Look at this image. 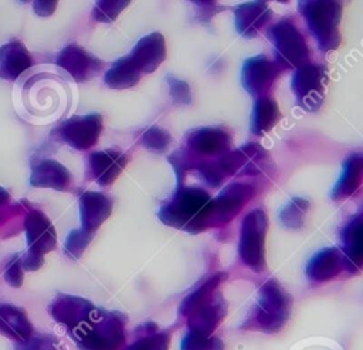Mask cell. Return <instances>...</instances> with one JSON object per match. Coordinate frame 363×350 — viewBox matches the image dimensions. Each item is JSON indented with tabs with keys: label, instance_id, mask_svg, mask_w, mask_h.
<instances>
[{
	"label": "cell",
	"instance_id": "16",
	"mask_svg": "<svg viewBox=\"0 0 363 350\" xmlns=\"http://www.w3.org/2000/svg\"><path fill=\"white\" fill-rule=\"evenodd\" d=\"M128 163V156L119 150L105 149L91 153L88 157V177L99 186L112 184Z\"/></svg>",
	"mask_w": 363,
	"mask_h": 350
},
{
	"label": "cell",
	"instance_id": "33",
	"mask_svg": "<svg viewBox=\"0 0 363 350\" xmlns=\"http://www.w3.org/2000/svg\"><path fill=\"white\" fill-rule=\"evenodd\" d=\"M170 143H172V135L159 126H152L146 129L140 136V145L145 149L155 153L166 152Z\"/></svg>",
	"mask_w": 363,
	"mask_h": 350
},
{
	"label": "cell",
	"instance_id": "35",
	"mask_svg": "<svg viewBox=\"0 0 363 350\" xmlns=\"http://www.w3.org/2000/svg\"><path fill=\"white\" fill-rule=\"evenodd\" d=\"M94 238V234L78 228V230H72L64 242V251L65 255L69 256L71 259H79L81 255L84 254V251L86 249V247L91 244Z\"/></svg>",
	"mask_w": 363,
	"mask_h": 350
},
{
	"label": "cell",
	"instance_id": "30",
	"mask_svg": "<svg viewBox=\"0 0 363 350\" xmlns=\"http://www.w3.org/2000/svg\"><path fill=\"white\" fill-rule=\"evenodd\" d=\"M309 208V201L302 197H292L279 211V221L289 230L302 228L305 214Z\"/></svg>",
	"mask_w": 363,
	"mask_h": 350
},
{
	"label": "cell",
	"instance_id": "39",
	"mask_svg": "<svg viewBox=\"0 0 363 350\" xmlns=\"http://www.w3.org/2000/svg\"><path fill=\"white\" fill-rule=\"evenodd\" d=\"M43 262H44V255L33 251H27L26 255L21 258V266L26 271H37L41 268Z\"/></svg>",
	"mask_w": 363,
	"mask_h": 350
},
{
	"label": "cell",
	"instance_id": "13",
	"mask_svg": "<svg viewBox=\"0 0 363 350\" xmlns=\"http://www.w3.org/2000/svg\"><path fill=\"white\" fill-rule=\"evenodd\" d=\"M230 147L231 135L227 129L220 126L199 128L186 135V149L197 159L224 156L230 152Z\"/></svg>",
	"mask_w": 363,
	"mask_h": 350
},
{
	"label": "cell",
	"instance_id": "7",
	"mask_svg": "<svg viewBox=\"0 0 363 350\" xmlns=\"http://www.w3.org/2000/svg\"><path fill=\"white\" fill-rule=\"evenodd\" d=\"M326 84L328 74L325 67L318 64H306L295 69L291 88L298 105L308 112H315L322 106Z\"/></svg>",
	"mask_w": 363,
	"mask_h": 350
},
{
	"label": "cell",
	"instance_id": "29",
	"mask_svg": "<svg viewBox=\"0 0 363 350\" xmlns=\"http://www.w3.org/2000/svg\"><path fill=\"white\" fill-rule=\"evenodd\" d=\"M227 273L225 272H217L213 273L210 278H207L200 286H197L191 293H189L180 303L179 307V313L186 317L189 315V312L197 305L200 303L203 299H206L207 296H210L211 293H214L216 290H218V286L225 281Z\"/></svg>",
	"mask_w": 363,
	"mask_h": 350
},
{
	"label": "cell",
	"instance_id": "15",
	"mask_svg": "<svg viewBox=\"0 0 363 350\" xmlns=\"http://www.w3.org/2000/svg\"><path fill=\"white\" fill-rule=\"evenodd\" d=\"M128 57L142 75L152 74L166 58V41L163 34L153 31L143 35Z\"/></svg>",
	"mask_w": 363,
	"mask_h": 350
},
{
	"label": "cell",
	"instance_id": "2",
	"mask_svg": "<svg viewBox=\"0 0 363 350\" xmlns=\"http://www.w3.org/2000/svg\"><path fill=\"white\" fill-rule=\"evenodd\" d=\"M292 312V296L274 278L265 281L257 296L254 307L240 329L274 334L288 323Z\"/></svg>",
	"mask_w": 363,
	"mask_h": 350
},
{
	"label": "cell",
	"instance_id": "22",
	"mask_svg": "<svg viewBox=\"0 0 363 350\" xmlns=\"http://www.w3.org/2000/svg\"><path fill=\"white\" fill-rule=\"evenodd\" d=\"M30 184L40 188L67 190L71 184V173L60 162L54 159H43L31 166Z\"/></svg>",
	"mask_w": 363,
	"mask_h": 350
},
{
	"label": "cell",
	"instance_id": "12",
	"mask_svg": "<svg viewBox=\"0 0 363 350\" xmlns=\"http://www.w3.org/2000/svg\"><path fill=\"white\" fill-rule=\"evenodd\" d=\"M102 132V116L98 113L74 116L58 128L60 137L75 150H88L96 145Z\"/></svg>",
	"mask_w": 363,
	"mask_h": 350
},
{
	"label": "cell",
	"instance_id": "8",
	"mask_svg": "<svg viewBox=\"0 0 363 350\" xmlns=\"http://www.w3.org/2000/svg\"><path fill=\"white\" fill-rule=\"evenodd\" d=\"M255 186L251 183L227 184L216 198H211L208 228L221 227L230 222L255 196Z\"/></svg>",
	"mask_w": 363,
	"mask_h": 350
},
{
	"label": "cell",
	"instance_id": "31",
	"mask_svg": "<svg viewBox=\"0 0 363 350\" xmlns=\"http://www.w3.org/2000/svg\"><path fill=\"white\" fill-rule=\"evenodd\" d=\"M201 162H203L201 159H197L196 156H193L187 149H177L174 153L169 156V163L172 164L176 173L177 187L183 186L187 171L196 169Z\"/></svg>",
	"mask_w": 363,
	"mask_h": 350
},
{
	"label": "cell",
	"instance_id": "9",
	"mask_svg": "<svg viewBox=\"0 0 363 350\" xmlns=\"http://www.w3.org/2000/svg\"><path fill=\"white\" fill-rule=\"evenodd\" d=\"M279 67L267 55L258 54L244 61L241 68L242 88L255 98L267 96L277 78L279 77Z\"/></svg>",
	"mask_w": 363,
	"mask_h": 350
},
{
	"label": "cell",
	"instance_id": "28",
	"mask_svg": "<svg viewBox=\"0 0 363 350\" xmlns=\"http://www.w3.org/2000/svg\"><path fill=\"white\" fill-rule=\"evenodd\" d=\"M142 78L128 55L118 58L105 72V84L112 89H128L135 86Z\"/></svg>",
	"mask_w": 363,
	"mask_h": 350
},
{
	"label": "cell",
	"instance_id": "24",
	"mask_svg": "<svg viewBox=\"0 0 363 350\" xmlns=\"http://www.w3.org/2000/svg\"><path fill=\"white\" fill-rule=\"evenodd\" d=\"M363 176V157L359 153L349 156L342 167L340 176L330 193L332 200L340 201L352 197L362 184Z\"/></svg>",
	"mask_w": 363,
	"mask_h": 350
},
{
	"label": "cell",
	"instance_id": "36",
	"mask_svg": "<svg viewBox=\"0 0 363 350\" xmlns=\"http://www.w3.org/2000/svg\"><path fill=\"white\" fill-rule=\"evenodd\" d=\"M14 350H61L60 340L52 334H31L24 341H16Z\"/></svg>",
	"mask_w": 363,
	"mask_h": 350
},
{
	"label": "cell",
	"instance_id": "38",
	"mask_svg": "<svg viewBox=\"0 0 363 350\" xmlns=\"http://www.w3.org/2000/svg\"><path fill=\"white\" fill-rule=\"evenodd\" d=\"M4 279L6 282L13 288H20L23 283V266H21V258L14 256L13 261L9 264L7 269L4 271Z\"/></svg>",
	"mask_w": 363,
	"mask_h": 350
},
{
	"label": "cell",
	"instance_id": "5",
	"mask_svg": "<svg viewBox=\"0 0 363 350\" xmlns=\"http://www.w3.org/2000/svg\"><path fill=\"white\" fill-rule=\"evenodd\" d=\"M279 69H298L309 64L311 52L305 37L289 18H282L267 30Z\"/></svg>",
	"mask_w": 363,
	"mask_h": 350
},
{
	"label": "cell",
	"instance_id": "21",
	"mask_svg": "<svg viewBox=\"0 0 363 350\" xmlns=\"http://www.w3.org/2000/svg\"><path fill=\"white\" fill-rule=\"evenodd\" d=\"M112 200L99 191H85L79 197L81 228L94 234L111 215Z\"/></svg>",
	"mask_w": 363,
	"mask_h": 350
},
{
	"label": "cell",
	"instance_id": "40",
	"mask_svg": "<svg viewBox=\"0 0 363 350\" xmlns=\"http://www.w3.org/2000/svg\"><path fill=\"white\" fill-rule=\"evenodd\" d=\"M193 4L199 9L203 21H207L210 17L217 14L218 10H223V7H218L216 1H193Z\"/></svg>",
	"mask_w": 363,
	"mask_h": 350
},
{
	"label": "cell",
	"instance_id": "3",
	"mask_svg": "<svg viewBox=\"0 0 363 350\" xmlns=\"http://www.w3.org/2000/svg\"><path fill=\"white\" fill-rule=\"evenodd\" d=\"M126 322L121 312L96 307L92 317L69 336L79 350H121L126 341Z\"/></svg>",
	"mask_w": 363,
	"mask_h": 350
},
{
	"label": "cell",
	"instance_id": "27",
	"mask_svg": "<svg viewBox=\"0 0 363 350\" xmlns=\"http://www.w3.org/2000/svg\"><path fill=\"white\" fill-rule=\"evenodd\" d=\"M136 339L122 350H169L172 332L160 330L156 323L146 322L136 330Z\"/></svg>",
	"mask_w": 363,
	"mask_h": 350
},
{
	"label": "cell",
	"instance_id": "34",
	"mask_svg": "<svg viewBox=\"0 0 363 350\" xmlns=\"http://www.w3.org/2000/svg\"><path fill=\"white\" fill-rule=\"evenodd\" d=\"M128 0H102L96 1L92 9V18L99 23H112L122 10L129 6Z\"/></svg>",
	"mask_w": 363,
	"mask_h": 350
},
{
	"label": "cell",
	"instance_id": "18",
	"mask_svg": "<svg viewBox=\"0 0 363 350\" xmlns=\"http://www.w3.org/2000/svg\"><path fill=\"white\" fill-rule=\"evenodd\" d=\"M362 230H363L362 214H356L349 218V221L342 227L339 234V238H340L339 251L345 258L346 271L349 273H359L362 269V258H363Z\"/></svg>",
	"mask_w": 363,
	"mask_h": 350
},
{
	"label": "cell",
	"instance_id": "37",
	"mask_svg": "<svg viewBox=\"0 0 363 350\" xmlns=\"http://www.w3.org/2000/svg\"><path fill=\"white\" fill-rule=\"evenodd\" d=\"M166 84L169 88V95L174 103H177V105H190L191 103V101H193L191 89L186 81L167 74Z\"/></svg>",
	"mask_w": 363,
	"mask_h": 350
},
{
	"label": "cell",
	"instance_id": "20",
	"mask_svg": "<svg viewBox=\"0 0 363 350\" xmlns=\"http://www.w3.org/2000/svg\"><path fill=\"white\" fill-rule=\"evenodd\" d=\"M343 271H346L345 258L336 247H326L315 252L305 268L306 276L313 282L335 279Z\"/></svg>",
	"mask_w": 363,
	"mask_h": 350
},
{
	"label": "cell",
	"instance_id": "14",
	"mask_svg": "<svg viewBox=\"0 0 363 350\" xmlns=\"http://www.w3.org/2000/svg\"><path fill=\"white\" fill-rule=\"evenodd\" d=\"M227 315V302L216 290L200 303H197L186 316L189 330L211 336Z\"/></svg>",
	"mask_w": 363,
	"mask_h": 350
},
{
	"label": "cell",
	"instance_id": "41",
	"mask_svg": "<svg viewBox=\"0 0 363 350\" xmlns=\"http://www.w3.org/2000/svg\"><path fill=\"white\" fill-rule=\"evenodd\" d=\"M33 9L40 17H48L55 11L57 1H34Z\"/></svg>",
	"mask_w": 363,
	"mask_h": 350
},
{
	"label": "cell",
	"instance_id": "1",
	"mask_svg": "<svg viewBox=\"0 0 363 350\" xmlns=\"http://www.w3.org/2000/svg\"><path fill=\"white\" fill-rule=\"evenodd\" d=\"M210 203L211 196L204 188L182 186L160 205L157 217L164 225L199 234L208 230Z\"/></svg>",
	"mask_w": 363,
	"mask_h": 350
},
{
	"label": "cell",
	"instance_id": "19",
	"mask_svg": "<svg viewBox=\"0 0 363 350\" xmlns=\"http://www.w3.org/2000/svg\"><path fill=\"white\" fill-rule=\"evenodd\" d=\"M272 18V10L267 1H247L235 7V30L245 38L255 37Z\"/></svg>",
	"mask_w": 363,
	"mask_h": 350
},
{
	"label": "cell",
	"instance_id": "10",
	"mask_svg": "<svg viewBox=\"0 0 363 350\" xmlns=\"http://www.w3.org/2000/svg\"><path fill=\"white\" fill-rule=\"evenodd\" d=\"M95 309L91 300L68 293H58L48 306L51 317L67 327L68 332L85 324L92 317Z\"/></svg>",
	"mask_w": 363,
	"mask_h": 350
},
{
	"label": "cell",
	"instance_id": "23",
	"mask_svg": "<svg viewBox=\"0 0 363 350\" xmlns=\"http://www.w3.org/2000/svg\"><path fill=\"white\" fill-rule=\"evenodd\" d=\"M31 55L20 41H10L0 47V78L7 81L17 79L31 67Z\"/></svg>",
	"mask_w": 363,
	"mask_h": 350
},
{
	"label": "cell",
	"instance_id": "42",
	"mask_svg": "<svg viewBox=\"0 0 363 350\" xmlns=\"http://www.w3.org/2000/svg\"><path fill=\"white\" fill-rule=\"evenodd\" d=\"M9 198H10L9 191L0 186V207H1L3 204H6V203L9 201Z\"/></svg>",
	"mask_w": 363,
	"mask_h": 350
},
{
	"label": "cell",
	"instance_id": "4",
	"mask_svg": "<svg viewBox=\"0 0 363 350\" xmlns=\"http://www.w3.org/2000/svg\"><path fill=\"white\" fill-rule=\"evenodd\" d=\"M298 10L305 18L306 26L322 52H329L339 47V24L342 18L340 1L303 0L298 1Z\"/></svg>",
	"mask_w": 363,
	"mask_h": 350
},
{
	"label": "cell",
	"instance_id": "32",
	"mask_svg": "<svg viewBox=\"0 0 363 350\" xmlns=\"http://www.w3.org/2000/svg\"><path fill=\"white\" fill-rule=\"evenodd\" d=\"M180 350H225L223 340L214 334L204 336L189 330L180 343Z\"/></svg>",
	"mask_w": 363,
	"mask_h": 350
},
{
	"label": "cell",
	"instance_id": "6",
	"mask_svg": "<svg viewBox=\"0 0 363 350\" xmlns=\"http://www.w3.org/2000/svg\"><path fill=\"white\" fill-rule=\"evenodd\" d=\"M268 230L267 214L255 208L250 211L241 224V234L238 241V255L244 265L254 272H264L265 261V237Z\"/></svg>",
	"mask_w": 363,
	"mask_h": 350
},
{
	"label": "cell",
	"instance_id": "25",
	"mask_svg": "<svg viewBox=\"0 0 363 350\" xmlns=\"http://www.w3.org/2000/svg\"><path fill=\"white\" fill-rule=\"evenodd\" d=\"M0 333L16 341H24L33 334V326L23 309L0 303Z\"/></svg>",
	"mask_w": 363,
	"mask_h": 350
},
{
	"label": "cell",
	"instance_id": "26",
	"mask_svg": "<svg viewBox=\"0 0 363 350\" xmlns=\"http://www.w3.org/2000/svg\"><path fill=\"white\" fill-rule=\"evenodd\" d=\"M279 119H281V112L274 98L271 96L257 98L251 112L250 130L255 136H262L268 133Z\"/></svg>",
	"mask_w": 363,
	"mask_h": 350
},
{
	"label": "cell",
	"instance_id": "11",
	"mask_svg": "<svg viewBox=\"0 0 363 350\" xmlns=\"http://www.w3.org/2000/svg\"><path fill=\"white\" fill-rule=\"evenodd\" d=\"M57 65L68 72L75 82H86L98 77L104 69V62L78 44L65 45L58 57Z\"/></svg>",
	"mask_w": 363,
	"mask_h": 350
},
{
	"label": "cell",
	"instance_id": "17",
	"mask_svg": "<svg viewBox=\"0 0 363 350\" xmlns=\"http://www.w3.org/2000/svg\"><path fill=\"white\" fill-rule=\"evenodd\" d=\"M24 230L28 251L47 254L55 248L57 234L47 215L38 210H31L24 218Z\"/></svg>",
	"mask_w": 363,
	"mask_h": 350
}]
</instances>
